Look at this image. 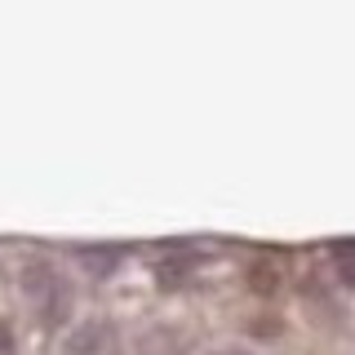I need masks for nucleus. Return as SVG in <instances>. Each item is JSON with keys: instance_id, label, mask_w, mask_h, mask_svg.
Returning <instances> with one entry per match:
<instances>
[{"instance_id": "1", "label": "nucleus", "mask_w": 355, "mask_h": 355, "mask_svg": "<svg viewBox=\"0 0 355 355\" xmlns=\"http://www.w3.org/2000/svg\"><path fill=\"white\" fill-rule=\"evenodd\" d=\"M333 262H338L342 280L355 284V244H338V249H333Z\"/></svg>"}, {"instance_id": "2", "label": "nucleus", "mask_w": 355, "mask_h": 355, "mask_svg": "<svg viewBox=\"0 0 355 355\" xmlns=\"http://www.w3.org/2000/svg\"><path fill=\"white\" fill-rule=\"evenodd\" d=\"M0 355H14V333H9L5 320H0Z\"/></svg>"}, {"instance_id": "3", "label": "nucleus", "mask_w": 355, "mask_h": 355, "mask_svg": "<svg viewBox=\"0 0 355 355\" xmlns=\"http://www.w3.org/2000/svg\"><path fill=\"white\" fill-rule=\"evenodd\" d=\"M214 355H249V351H236V347H231V351H214Z\"/></svg>"}]
</instances>
